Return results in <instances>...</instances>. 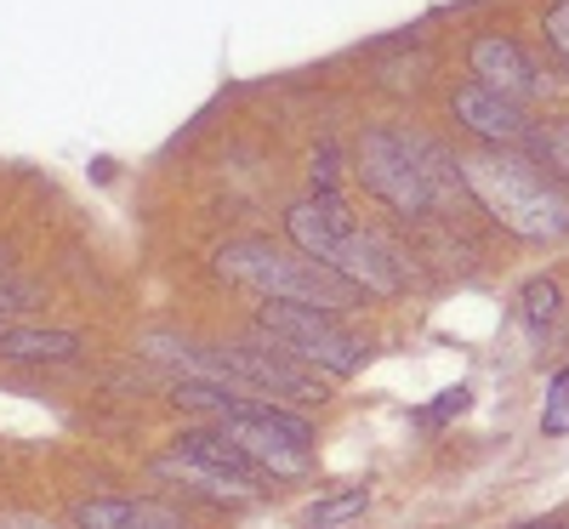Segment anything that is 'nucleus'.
Listing matches in <instances>:
<instances>
[{
  "label": "nucleus",
  "mask_w": 569,
  "mask_h": 529,
  "mask_svg": "<svg viewBox=\"0 0 569 529\" xmlns=\"http://www.w3.org/2000/svg\"><path fill=\"white\" fill-rule=\"evenodd\" d=\"M284 233H291V246L313 262H325L337 273L353 297H376L388 302L410 285V268L405 257L388 246V239H376L348 206L342 194H313V200H297L284 211Z\"/></svg>",
  "instance_id": "1"
},
{
  "label": "nucleus",
  "mask_w": 569,
  "mask_h": 529,
  "mask_svg": "<svg viewBox=\"0 0 569 529\" xmlns=\"http://www.w3.org/2000/svg\"><path fill=\"white\" fill-rule=\"evenodd\" d=\"M450 114H456L472 137H485L490 149H507V142H525V131H530L525 109H518L512 98H501V91L479 86V80L450 91Z\"/></svg>",
  "instance_id": "7"
},
{
  "label": "nucleus",
  "mask_w": 569,
  "mask_h": 529,
  "mask_svg": "<svg viewBox=\"0 0 569 529\" xmlns=\"http://www.w3.org/2000/svg\"><path fill=\"white\" fill-rule=\"evenodd\" d=\"M456 171H461V188L507 233H518V239H563L569 233V188L530 154L485 149V154H461Z\"/></svg>",
  "instance_id": "3"
},
{
  "label": "nucleus",
  "mask_w": 569,
  "mask_h": 529,
  "mask_svg": "<svg viewBox=\"0 0 569 529\" xmlns=\"http://www.w3.org/2000/svg\"><path fill=\"white\" fill-rule=\"evenodd\" d=\"M154 472L166 478V485H177L188 501H222V507H251L257 501V490H251V478H240V472H222V467H206V461H188V456H160L154 461Z\"/></svg>",
  "instance_id": "8"
},
{
  "label": "nucleus",
  "mask_w": 569,
  "mask_h": 529,
  "mask_svg": "<svg viewBox=\"0 0 569 529\" xmlns=\"http://www.w3.org/2000/svg\"><path fill=\"white\" fill-rule=\"evenodd\" d=\"M18 529H52V523H18Z\"/></svg>",
  "instance_id": "19"
},
{
  "label": "nucleus",
  "mask_w": 569,
  "mask_h": 529,
  "mask_svg": "<svg viewBox=\"0 0 569 529\" xmlns=\"http://www.w3.org/2000/svg\"><path fill=\"white\" fill-rule=\"evenodd\" d=\"M171 456H188V461H206V467H222V472H240V478H251V456L240 450V445H233L228 439V432L222 427H188L182 432V439L171 445Z\"/></svg>",
  "instance_id": "11"
},
{
  "label": "nucleus",
  "mask_w": 569,
  "mask_h": 529,
  "mask_svg": "<svg viewBox=\"0 0 569 529\" xmlns=\"http://www.w3.org/2000/svg\"><path fill=\"white\" fill-rule=\"evenodd\" d=\"M337 319H342L337 308H308V302H262L257 308V325L279 353H291L297 365H313V370H330V376H353L370 365L376 348Z\"/></svg>",
  "instance_id": "5"
},
{
  "label": "nucleus",
  "mask_w": 569,
  "mask_h": 529,
  "mask_svg": "<svg viewBox=\"0 0 569 529\" xmlns=\"http://www.w3.org/2000/svg\"><path fill=\"white\" fill-rule=\"evenodd\" d=\"M211 273L228 279V285H246L262 302H308V308H337V313L353 302V291L325 262H313L302 251H284V246H268V239L222 246L211 257Z\"/></svg>",
  "instance_id": "4"
},
{
  "label": "nucleus",
  "mask_w": 569,
  "mask_h": 529,
  "mask_svg": "<svg viewBox=\"0 0 569 529\" xmlns=\"http://www.w3.org/2000/svg\"><path fill=\"white\" fill-rule=\"evenodd\" d=\"M558 308H563V297H558V285H552V279H530V285H525V297H518V313H525L530 325L558 319Z\"/></svg>",
  "instance_id": "14"
},
{
  "label": "nucleus",
  "mask_w": 569,
  "mask_h": 529,
  "mask_svg": "<svg viewBox=\"0 0 569 529\" xmlns=\"http://www.w3.org/2000/svg\"><path fill=\"white\" fill-rule=\"evenodd\" d=\"M525 142H530V160L547 166L569 188V120H541V126L525 131Z\"/></svg>",
  "instance_id": "12"
},
{
  "label": "nucleus",
  "mask_w": 569,
  "mask_h": 529,
  "mask_svg": "<svg viewBox=\"0 0 569 529\" xmlns=\"http://www.w3.org/2000/svg\"><path fill=\"white\" fill-rule=\"evenodd\" d=\"M74 529H194L166 501H137V496H98L74 507Z\"/></svg>",
  "instance_id": "9"
},
{
  "label": "nucleus",
  "mask_w": 569,
  "mask_h": 529,
  "mask_svg": "<svg viewBox=\"0 0 569 529\" xmlns=\"http://www.w3.org/2000/svg\"><path fill=\"white\" fill-rule=\"evenodd\" d=\"M359 182L370 200H382L399 217H427L445 200L467 194L450 149H439L421 131H388V126L359 137Z\"/></svg>",
  "instance_id": "2"
},
{
  "label": "nucleus",
  "mask_w": 569,
  "mask_h": 529,
  "mask_svg": "<svg viewBox=\"0 0 569 529\" xmlns=\"http://www.w3.org/2000/svg\"><path fill=\"white\" fill-rule=\"evenodd\" d=\"M370 507V490L365 485H353V490H337V496H325L313 512H308V529H330V523H348V518H359Z\"/></svg>",
  "instance_id": "13"
},
{
  "label": "nucleus",
  "mask_w": 569,
  "mask_h": 529,
  "mask_svg": "<svg viewBox=\"0 0 569 529\" xmlns=\"http://www.w3.org/2000/svg\"><path fill=\"white\" fill-rule=\"evenodd\" d=\"M518 529H569V518H536V523H518Z\"/></svg>",
  "instance_id": "18"
},
{
  "label": "nucleus",
  "mask_w": 569,
  "mask_h": 529,
  "mask_svg": "<svg viewBox=\"0 0 569 529\" xmlns=\"http://www.w3.org/2000/svg\"><path fill=\"white\" fill-rule=\"evenodd\" d=\"M80 353V336L74 330H40V325H12L0 330V359H18V365H63Z\"/></svg>",
  "instance_id": "10"
},
{
  "label": "nucleus",
  "mask_w": 569,
  "mask_h": 529,
  "mask_svg": "<svg viewBox=\"0 0 569 529\" xmlns=\"http://www.w3.org/2000/svg\"><path fill=\"white\" fill-rule=\"evenodd\" d=\"M541 432H547V439H563V432H569V370H563V376H552V388H547Z\"/></svg>",
  "instance_id": "15"
},
{
  "label": "nucleus",
  "mask_w": 569,
  "mask_h": 529,
  "mask_svg": "<svg viewBox=\"0 0 569 529\" xmlns=\"http://www.w3.org/2000/svg\"><path fill=\"white\" fill-rule=\"evenodd\" d=\"M319 194H337V149H319Z\"/></svg>",
  "instance_id": "17"
},
{
  "label": "nucleus",
  "mask_w": 569,
  "mask_h": 529,
  "mask_svg": "<svg viewBox=\"0 0 569 529\" xmlns=\"http://www.w3.org/2000/svg\"><path fill=\"white\" fill-rule=\"evenodd\" d=\"M467 405H472V393L467 388H450V393H439L433 405H427V421H456Z\"/></svg>",
  "instance_id": "16"
},
{
  "label": "nucleus",
  "mask_w": 569,
  "mask_h": 529,
  "mask_svg": "<svg viewBox=\"0 0 569 529\" xmlns=\"http://www.w3.org/2000/svg\"><path fill=\"white\" fill-rule=\"evenodd\" d=\"M467 69H472V80H479V86L501 91V98H512V103L536 98V86H541L530 52L518 40H507V34H479V40H472L467 46Z\"/></svg>",
  "instance_id": "6"
}]
</instances>
